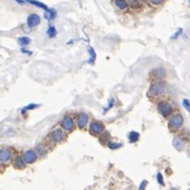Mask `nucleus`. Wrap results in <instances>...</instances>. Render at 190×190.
<instances>
[{"mask_svg":"<svg viewBox=\"0 0 190 190\" xmlns=\"http://www.w3.org/2000/svg\"><path fill=\"white\" fill-rule=\"evenodd\" d=\"M88 53H89V56H90L88 62H89L90 64H95L96 58H97V55H96L95 49H94L93 47H89V49H88Z\"/></svg>","mask_w":190,"mask_h":190,"instance_id":"nucleus-18","label":"nucleus"},{"mask_svg":"<svg viewBox=\"0 0 190 190\" xmlns=\"http://www.w3.org/2000/svg\"><path fill=\"white\" fill-rule=\"evenodd\" d=\"M146 186H147V180H142V183L140 184V186H139V190H145Z\"/></svg>","mask_w":190,"mask_h":190,"instance_id":"nucleus-27","label":"nucleus"},{"mask_svg":"<svg viewBox=\"0 0 190 190\" xmlns=\"http://www.w3.org/2000/svg\"><path fill=\"white\" fill-rule=\"evenodd\" d=\"M12 159V152L8 148L0 149V162L3 165H7Z\"/></svg>","mask_w":190,"mask_h":190,"instance_id":"nucleus-9","label":"nucleus"},{"mask_svg":"<svg viewBox=\"0 0 190 190\" xmlns=\"http://www.w3.org/2000/svg\"><path fill=\"white\" fill-rule=\"evenodd\" d=\"M153 5H160L165 2V0H149Z\"/></svg>","mask_w":190,"mask_h":190,"instance_id":"nucleus-26","label":"nucleus"},{"mask_svg":"<svg viewBox=\"0 0 190 190\" xmlns=\"http://www.w3.org/2000/svg\"><path fill=\"white\" fill-rule=\"evenodd\" d=\"M150 75H152L154 79H156L157 81H162L167 76V71H165V68H162V67L155 68V69L150 72Z\"/></svg>","mask_w":190,"mask_h":190,"instance_id":"nucleus-10","label":"nucleus"},{"mask_svg":"<svg viewBox=\"0 0 190 190\" xmlns=\"http://www.w3.org/2000/svg\"><path fill=\"white\" fill-rule=\"evenodd\" d=\"M15 1L18 3V4H22V5L25 4V0H15Z\"/></svg>","mask_w":190,"mask_h":190,"instance_id":"nucleus-29","label":"nucleus"},{"mask_svg":"<svg viewBox=\"0 0 190 190\" xmlns=\"http://www.w3.org/2000/svg\"><path fill=\"white\" fill-rule=\"evenodd\" d=\"M17 42L22 46H26V45H29V44H30L31 39L29 38V37H21V38H18Z\"/></svg>","mask_w":190,"mask_h":190,"instance_id":"nucleus-17","label":"nucleus"},{"mask_svg":"<svg viewBox=\"0 0 190 190\" xmlns=\"http://www.w3.org/2000/svg\"><path fill=\"white\" fill-rule=\"evenodd\" d=\"M22 52H23V53H25V54H31L30 51H27V49H22Z\"/></svg>","mask_w":190,"mask_h":190,"instance_id":"nucleus-30","label":"nucleus"},{"mask_svg":"<svg viewBox=\"0 0 190 190\" xmlns=\"http://www.w3.org/2000/svg\"><path fill=\"white\" fill-rule=\"evenodd\" d=\"M39 104H36V103H30V104H28L27 106H25V108L22 110V114H25L27 111H32L34 110V108H39Z\"/></svg>","mask_w":190,"mask_h":190,"instance_id":"nucleus-21","label":"nucleus"},{"mask_svg":"<svg viewBox=\"0 0 190 190\" xmlns=\"http://www.w3.org/2000/svg\"><path fill=\"white\" fill-rule=\"evenodd\" d=\"M114 105H115V99H113V98H112V99H110V101H108V106L103 108V113H106V112H108V111H110Z\"/></svg>","mask_w":190,"mask_h":190,"instance_id":"nucleus-23","label":"nucleus"},{"mask_svg":"<svg viewBox=\"0 0 190 190\" xmlns=\"http://www.w3.org/2000/svg\"><path fill=\"white\" fill-rule=\"evenodd\" d=\"M184 125V117L182 114H172L169 118V128L171 130H180Z\"/></svg>","mask_w":190,"mask_h":190,"instance_id":"nucleus-5","label":"nucleus"},{"mask_svg":"<svg viewBox=\"0 0 190 190\" xmlns=\"http://www.w3.org/2000/svg\"><path fill=\"white\" fill-rule=\"evenodd\" d=\"M139 1H140V2H146L147 0H139Z\"/></svg>","mask_w":190,"mask_h":190,"instance_id":"nucleus-31","label":"nucleus"},{"mask_svg":"<svg viewBox=\"0 0 190 190\" xmlns=\"http://www.w3.org/2000/svg\"><path fill=\"white\" fill-rule=\"evenodd\" d=\"M46 34H47V36H49V38H51V39L55 38V37H56V34H57L56 28H55V27H54L53 25H49V28H47Z\"/></svg>","mask_w":190,"mask_h":190,"instance_id":"nucleus-19","label":"nucleus"},{"mask_svg":"<svg viewBox=\"0 0 190 190\" xmlns=\"http://www.w3.org/2000/svg\"><path fill=\"white\" fill-rule=\"evenodd\" d=\"M127 2H128V7H130L132 10L139 11L142 9V3L139 0H128Z\"/></svg>","mask_w":190,"mask_h":190,"instance_id":"nucleus-15","label":"nucleus"},{"mask_svg":"<svg viewBox=\"0 0 190 190\" xmlns=\"http://www.w3.org/2000/svg\"><path fill=\"white\" fill-rule=\"evenodd\" d=\"M171 190H178V189H176V188H172Z\"/></svg>","mask_w":190,"mask_h":190,"instance_id":"nucleus-32","label":"nucleus"},{"mask_svg":"<svg viewBox=\"0 0 190 190\" xmlns=\"http://www.w3.org/2000/svg\"><path fill=\"white\" fill-rule=\"evenodd\" d=\"M157 182H158L159 185L165 186V182H163V177H162L161 173H158V174H157Z\"/></svg>","mask_w":190,"mask_h":190,"instance_id":"nucleus-25","label":"nucleus"},{"mask_svg":"<svg viewBox=\"0 0 190 190\" xmlns=\"http://www.w3.org/2000/svg\"><path fill=\"white\" fill-rule=\"evenodd\" d=\"M23 159L26 165H32L38 160V155L34 150L29 149V150H26L23 154Z\"/></svg>","mask_w":190,"mask_h":190,"instance_id":"nucleus-8","label":"nucleus"},{"mask_svg":"<svg viewBox=\"0 0 190 190\" xmlns=\"http://www.w3.org/2000/svg\"><path fill=\"white\" fill-rule=\"evenodd\" d=\"M189 4H190V0H189Z\"/></svg>","mask_w":190,"mask_h":190,"instance_id":"nucleus-33","label":"nucleus"},{"mask_svg":"<svg viewBox=\"0 0 190 190\" xmlns=\"http://www.w3.org/2000/svg\"><path fill=\"white\" fill-rule=\"evenodd\" d=\"M114 4L120 11H127L129 8L127 0H114Z\"/></svg>","mask_w":190,"mask_h":190,"instance_id":"nucleus-14","label":"nucleus"},{"mask_svg":"<svg viewBox=\"0 0 190 190\" xmlns=\"http://www.w3.org/2000/svg\"><path fill=\"white\" fill-rule=\"evenodd\" d=\"M88 130L93 135L99 136L101 133H103L105 131V126L100 120H91L89 123V129Z\"/></svg>","mask_w":190,"mask_h":190,"instance_id":"nucleus-6","label":"nucleus"},{"mask_svg":"<svg viewBox=\"0 0 190 190\" xmlns=\"http://www.w3.org/2000/svg\"><path fill=\"white\" fill-rule=\"evenodd\" d=\"M12 163H13V167L17 170H24L26 168V165H27L25 163V161H24L23 157L19 156V155H16V156L13 158Z\"/></svg>","mask_w":190,"mask_h":190,"instance_id":"nucleus-12","label":"nucleus"},{"mask_svg":"<svg viewBox=\"0 0 190 190\" xmlns=\"http://www.w3.org/2000/svg\"><path fill=\"white\" fill-rule=\"evenodd\" d=\"M182 31H183V29H178V31L176 32V34H175V36L172 37V39H176V38H177V37L180 36V34H182Z\"/></svg>","mask_w":190,"mask_h":190,"instance_id":"nucleus-28","label":"nucleus"},{"mask_svg":"<svg viewBox=\"0 0 190 190\" xmlns=\"http://www.w3.org/2000/svg\"><path fill=\"white\" fill-rule=\"evenodd\" d=\"M66 138H67V134H66V132H64L60 127H56V128H54L49 134V140L53 142V143H55V144L61 143Z\"/></svg>","mask_w":190,"mask_h":190,"instance_id":"nucleus-4","label":"nucleus"},{"mask_svg":"<svg viewBox=\"0 0 190 190\" xmlns=\"http://www.w3.org/2000/svg\"><path fill=\"white\" fill-rule=\"evenodd\" d=\"M34 152L37 153L38 157L39 156H44V155H46V148L39 144V145H37L36 146V150H34Z\"/></svg>","mask_w":190,"mask_h":190,"instance_id":"nucleus-20","label":"nucleus"},{"mask_svg":"<svg viewBox=\"0 0 190 190\" xmlns=\"http://www.w3.org/2000/svg\"><path fill=\"white\" fill-rule=\"evenodd\" d=\"M108 147L110 149H118L123 146V144L121 143H114V142H108Z\"/></svg>","mask_w":190,"mask_h":190,"instance_id":"nucleus-22","label":"nucleus"},{"mask_svg":"<svg viewBox=\"0 0 190 190\" xmlns=\"http://www.w3.org/2000/svg\"><path fill=\"white\" fill-rule=\"evenodd\" d=\"M40 22H41V17L36 13H31L27 17V26L29 28H34V27L38 26L40 24Z\"/></svg>","mask_w":190,"mask_h":190,"instance_id":"nucleus-11","label":"nucleus"},{"mask_svg":"<svg viewBox=\"0 0 190 190\" xmlns=\"http://www.w3.org/2000/svg\"><path fill=\"white\" fill-rule=\"evenodd\" d=\"M59 127L67 133L72 132L76 127L74 116L71 115V114H66L61 118V120L59 121Z\"/></svg>","mask_w":190,"mask_h":190,"instance_id":"nucleus-2","label":"nucleus"},{"mask_svg":"<svg viewBox=\"0 0 190 190\" xmlns=\"http://www.w3.org/2000/svg\"><path fill=\"white\" fill-rule=\"evenodd\" d=\"M173 146L175 147V149L182 152L186 147V142L184 141V139H182L180 136H175L174 139H173Z\"/></svg>","mask_w":190,"mask_h":190,"instance_id":"nucleus-13","label":"nucleus"},{"mask_svg":"<svg viewBox=\"0 0 190 190\" xmlns=\"http://www.w3.org/2000/svg\"><path fill=\"white\" fill-rule=\"evenodd\" d=\"M189 190H190V189H189Z\"/></svg>","mask_w":190,"mask_h":190,"instance_id":"nucleus-34","label":"nucleus"},{"mask_svg":"<svg viewBox=\"0 0 190 190\" xmlns=\"http://www.w3.org/2000/svg\"><path fill=\"white\" fill-rule=\"evenodd\" d=\"M183 106L185 108L186 111L190 112V101L188 99H183Z\"/></svg>","mask_w":190,"mask_h":190,"instance_id":"nucleus-24","label":"nucleus"},{"mask_svg":"<svg viewBox=\"0 0 190 190\" xmlns=\"http://www.w3.org/2000/svg\"><path fill=\"white\" fill-rule=\"evenodd\" d=\"M165 88H167V84L163 81H156L149 86L148 90H147V96L150 98L160 97L165 93Z\"/></svg>","mask_w":190,"mask_h":190,"instance_id":"nucleus-1","label":"nucleus"},{"mask_svg":"<svg viewBox=\"0 0 190 190\" xmlns=\"http://www.w3.org/2000/svg\"><path fill=\"white\" fill-rule=\"evenodd\" d=\"M157 111L159 112V114L162 117H170L173 114V106L172 104L167 100H161L157 104Z\"/></svg>","mask_w":190,"mask_h":190,"instance_id":"nucleus-3","label":"nucleus"},{"mask_svg":"<svg viewBox=\"0 0 190 190\" xmlns=\"http://www.w3.org/2000/svg\"><path fill=\"white\" fill-rule=\"evenodd\" d=\"M128 139H129V142H130V143H135V142L139 141L140 133L139 132H136V131H131L128 135Z\"/></svg>","mask_w":190,"mask_h":190,"instance_id":"nucleus-16","label":"nucleus"},{"mask_svg":"<svg viewBox=\"0 0 190 190\" xmlns=\"http://www.w3.org/2000/svg\"><path fill=\"white\" fill-rule=\"evenodd\" d=\"M75 123H76V127L81 130L85 129L88 126L89 123V115L85 112H79V113L75 114Z\"/></svg>","mask_w":190,"mask_h":190,"instance_id":"nucleus-7","label":"nucleus"}]
</instances>
